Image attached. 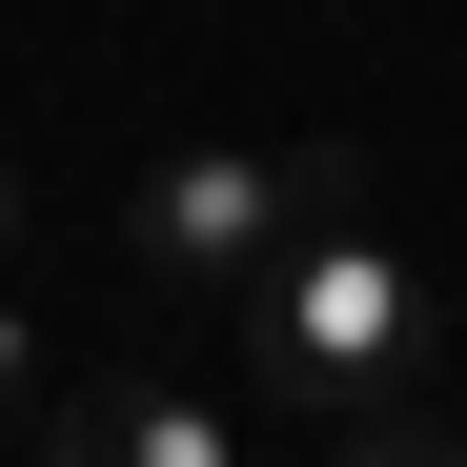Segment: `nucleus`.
<instances>
[{
	"instance_id": "1",
	"label": "nucleus",
	"mask_w": 467,
	"mask_h": 467,
	"mask_svg": "<svg viewBox=\"0 0 467 467\" xmlns=\"http://www.w3.org/2000/svg\"><path fill=\"white\" fill-rule=\"evenodd\" d=\"M244 326H265V366H285L305 427H346V407H386V386H427V285H407V244H366L346 203L285 223V265L244 285Z\"/></svg>"
},
{
	"instance_id": "6",
	"label": "nucleus",
	"mask_w": 467,
	"mask_h": 467,
	"mask_svg": "<svg viewBox=\"0 0 467 467\" xmlns=\"http://www.w3.org/2000/svg\"><path fill=\"white\" fill-rule=\"evenodd\" d=\"M0 265H21V163H0Z\"/></svg>"
},
{
	"instance_id": "5",
	"label": "nucleus",
	"mask_w": 467,
	"mask_h": 467,
	"mask_svg": "<svg viewBox=\"0 0 467 467\" xmlns=\"http://www.w3.org/2000/svg\"><path fill=\"white\" fill-rule=\"evenodd\" d=\"M41 407V326H21V285H0V427Z\"/></svg>"
},
{
	"instance_id": "2",
	"label": "nucleus",
	"mask_w": 467,
	"mask_h": 467,
	"mask_svg": "<svg viewBox=\"0 0 467 467\" xmlns=\"http://www.w3.org/2000/svg\"><path fill=\"white\" fill-rule=\"evenodd\" d=\"M305 203H346V142H183V163H142V265L244 305Z\"/></svg>"
},
{
	"instance_id": "3",
	"label": "nucleus",
	"mask_w": 467,
	"mask_h": 467,
	"mask_svg": "<svg viewBox=\"0 0 467 467\" xmlns=\"http://www.w3.org/2000/svg\"><path fill=\"white\" fill-rule=\"evenodd\" d=\"M41 467H244V427H223L203 386H82V407L41 427Z\"/></svg>"
},
{
	"instance_id": "4",
	"label": "nucleus",
	"mask_w": 467,
	"mask_h": 467,
	"mask_svg": "<svg viewBox=\"0 0 467 467\" xmlns=\"http://www.w3.org/2000/svg\"><path fill=\"white\" fill-rule=\"evenodd\" d=\"M326 467H467V427H407V386H386V407H346Z\"/></svg>"
}]
</instances>
